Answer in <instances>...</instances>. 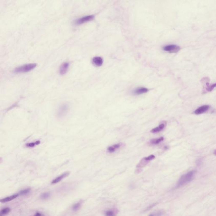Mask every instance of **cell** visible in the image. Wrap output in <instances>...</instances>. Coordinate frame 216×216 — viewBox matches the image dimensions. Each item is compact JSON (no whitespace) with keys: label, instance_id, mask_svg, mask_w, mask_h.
<instances>
[{"label":"cell","instance_id":"1","mask_svg":"<svg viewBox=\"0 0 216 216\" xmlns=\"http://www.w3.org/2000/svg\"><path fill=\"white\" fill-rule=\"evenodd\" d=\"M195 173V171L192 170L182 176L179 179V181H178L176 188L180 187L190 182L193 179Z\"/></svg>","mask_w":216,"mask_h":216},{"label":"cell","instance_id":"2","mask_svg":"<svg viewBox=\"0 0 216 216\" xmlns=\"http://www.w3.org/2000/svg\"><path fill=\"white\" fill-rule=\"evenodd\" d=\"M37 66L36 63H30L25 65H23L21 66H19L16 68L14 70L15 73H25L30 72L32 70L35 69Z\"/></svg>","mask_w":216,"mask_h":216},{"label":"cell","instance_id":"3","mask_svg":"<svg viewBox=\"0 0 216 216\" xmlns=\"http://www.w3.org/2000/svg\"><path fill=\"white\" fill-rule=\"evenodd\" d=\"M155 158V156L154 155H151L149 156L144 157L139 162V163L137 165L136 168H141L143 167H145L146 165L148 164L150 161L153 160Z\"/></svg>","mask_w":216,"mask_h":216},{"label":"cell","instance_id":"4","mask_svg":"<svg viewBox=\"0 0 216 216\" xmlns=\"http://www.w3.org/2000/svg\"><path fill=\"white\" fill-rule=\"evenodd\" d=\"M163 50L170 53H176L180 50L179 46L175 45H168L163 47Z\"/></svg>","mask_w":216,"mask_h":216},{"label":"cell","instance_id":"5","mask_svg":"<svg viewBox=\"0 0 216 216\" xmlns=\"http://www.w3.org/2000/svg\"><path fill=\"white\" fill-rule=\"evenodd\" d=\"M69 109V105L67 104L62 105L61 106L59 107V109H58V112L57 113L58 117L61 118L65 116L67 114Z\"/></svg>","mask_w":216,"mask_h":216},{"label":"cell","instance_id":"6","mask_svg":"<svg viewBox=\"0 0 216 216\" xmlns=\"http://www.w3.org/2000/svg\"><path fill=\"white\" fill-rule=\"evenodd\" d=\"M94 18H95V17L93 15L86 16L84 17H82L81 18H79L78 19H76L75 21V24L77 25H81L87 22H90L93 20Z\"/></svg>","mask_w":216,"mask_h":216},{"label":"cell","instance_id":"7","mask_svg":"<svg viewBox=\"0 0 216 216\" xmlns=\"http://www.w3.org/2000/svg\"><path fill=\"white\" fill-rule=\"evenodd\" d=\"M69 67V63L68 62H63L62 64L59 68V73L61 75H63L67 72Z\"/></svg>","mask_w":216,"mask_h":216},{"label":"cell","instance_id":"8","mask_svg":"<svg viewBox=\"0 0 216 216\" xmlns=\"http://www.w3.org/2000/svg\"><path fill=\"white\" fill-rule=\"evenodd\" d=\"M149 91V89L144 87H139L133 90V94L135 95H140L146 93Z\"/></svg>","mask_w":216,"mask_h":216},{"label":"cell","instance_id":"9","mask_svg":"<svg viewBox=\"0 0 216 216\" xmlns=\"http://www.w3.org/2000/svg\"><path fill=\"white\" fill-rule=\"evenodd\" d=\"M69 175V172H65V173L62 174L61 175L59 176L58 177H57L56 178L54 179V180L52 181V184H55L59 183L61 181L64 179L65 178L68 177V176Z\"/></svg>","mask_w":216,"mask_h":216},{"label":"cell","instance_id":"10","mask_svg":"<svg viewBox=\"0 0 216 216\" xmlns=\"http://www.w3.org/2000/svg\"><path fill=\"white\" fill-rule=\"evenodd\" d=\"M92 62L95 66H101L103 64V59L100 57H95L93 58Z\"/></svg>","mask_w":216,"mask_h":216},{"label":"cell","instance_id":"11","mask_svg":"<svg viewBox=\"0 0 216 216\" xmlns=\"http://www.w3.org/2000/svg\"><path fill=\"white\" fill-rule=\"evenodd\" d=\"M209 106L208 105H204L202 106L199 108H198L195 111L194 113L196 114H203L206 111L208 110L209 108Z\"/></svg>","mask_w":216,"mask_h":216},{"label":"cell","instance_id":"12","mask_svg":"<svg viewBox=\"0 0 216 216\" xmlns=\"http://www.w3.org/2000/svg\"><path fill=\"white\" fill-rule=\"evenodd\" d=\"M166 126V122H164V123H161L160 125H159L157 127H155L151 131V132L152 133H159V132L162 131V130L164 129Z\"/></svg>","mask_w":216,"mask_h":216},{"label":"cell","instance_id":"13","mask_svg":"<svg viewBox=\"0 0 216 216\" xmlns=\"http://www.w3.org/2000/svg\"><path fill=\"white\" fill-rule=\"evenodd\" d=\"M19 194H16L13 195L12 196H10L8 197H6L5 198H3L1 200V202L2 203H5L7 202L10 201H12L13 200L15 199L16 198H17V197H18Z\"/></svg>","mask_w":216,"mask_h":216},{"label":"cell","instance_id":"14","mask_svg":"<svg viewBox=\"0 0 216 216\" xmlns=\"http://www.w3.org/2000/svg\"><path fill=\"white\" fill-rule=\"evenodd\" d=\"M121 146V144H114L113 145L109 147L107 149L108 151L110 153H114L116 151V150L119 149Z\"/></svg>","mask_w":216,"mask_h":216},{"label":"cell","instance_id":"15","mask_svg":"<svg viewBox=\"0 0 216 216\" xmlns=\"http://www.w3.org/2000/svg\"><path fill=\"white\" fill-rule=\"evenodd\" d=\"M117 211L115 209H109L105 212V216H116Z\"/></svg>","mask_w":216,"mask_h":216},{"label":"cell","instance_id":"16","mask_svg":"<svg viewBox=\"0 0 216 216\" xmlns=\"http://www.w3.org/2000/svg\"><path fill=\"white\" fill-rule=\"evenodd\" d=\"M163 140H164V138L163 137H160L159 138L152 139L150 141V144H153V145L158 144L163 141Z\"/></svg>","mask_w":216,"mask_h":216},{"label":"cell","instance_id":"17","mask_svg":"<svg viewBox=\"0 0 216 216\" xmlns=\"http://www.w3.org/2000/svg\"><path fill=\"white\" fill-rule=\"evenodd\" d=\"M11 211V209L9 208H5L3 209L1 211V216L6 215L8 214Z\"/></svg>","mask_w":216,"mask_h":216},{"label":"cell","instance_id":"18","mask_svg":"<svg viewBox=\"0 0 216 216\" xmlns=\"http://www.w3.org/2000/svg\"><path fill=\"white\" fill-rule=\"evenodd\" d=\"M81 207V202H78L76 203L74 205H73L72 207V210L74 211H76L79 210Z\"/></svg>","mask_w":216,"mask_h":216},{"label":"cell","instance_id":"19","mask_svg":"<svg viewBox=\"0 0 216 216\" xmlns=\"http://www.w3.org/2000/svg\"><path fill=\"white\" fill-rule=\"evenodd\" d=\"M209 83L207 84V87L206 88L207 91L208 92H211L216 87V83L214 84H212L211 85H209Z\"/></svg>","mask_w":216,"mask_h":216},{"label":"cell","instance_id":"20","mask_svg":"<svg viewBox=\"0 0 216 216\" xmlns=\"http://www.w3.org/2000/svg\"><path fill=\"white\" fill-rule=\"evenodd\" d=\"M40 143V142L39 141H36V142H35L28 143V144H26V146L27 147H33L36 145L39 144Z\"/></svg>","mask_w":216,"mask_h":216},{"label":"cell","instance_id":"21","mask_svg":"<svg viewBox=\"0 0 216 216\" xmlns=\"http://www.w3.org/2000/svg\"><path fill=\"white\" fill-rule=\"evenodd\" d=\"M163 212L161 211H156L155 212L152 213L149 216H162Z\"/></svg>","mask_w":216,"mask_h":216},{"label":"cell","instance_id":"22","mask_svg":"<svg viewBox=\"0 0 216 216\" xmlns=\"http://www.w3.org/2000/svg\"><path fill=\"white\" fill-rule=\"evenodd\" d=\"M50 196V193L49 192H45L42 193L41 195V198L42 199H46Z\"/></svg>","mask_w":216,"mask_h":216},{"label":"cell","instance_id":"23","mask_svg":"<svg viewBox=\"0 0 216 216\" xmlns=\"http://www.w3.org/2000/svg\"><path fill=\"white\" fill-rule=\"evenodd\" d=\"M30 191V188H27L25 189V190H23L22 191H20V192H19V194L21 195H26L28 193H29Z\"/></svg>","mask_w":216,"mask_h":216},{"label":"cell","instance_id":"24","mask_svg":"<svg viewBox=\"0 0 216 216\" xmlns=\"http://www.w3.org/2000/svg\"><path fill=\"white\" fill-rule=\"evenodd\" d=\"M34 216H41V214L40 213H36V214H35V215Z\"/></svg>","mask_w":216,"mask_h":216},{"label":"cell","instance_id":"25","mask_svg":"<svg viewBox=\"0 0 216 216\" xmlns=\"http://www.w3.org/2000/svg\"><path fill=\"white\" fill-rule=\"evenodd\" d=\"M214 155H216V150H215V151L214 152Z\"/></svg>","mask_w":216,"mask_h":216}]
</instances>
